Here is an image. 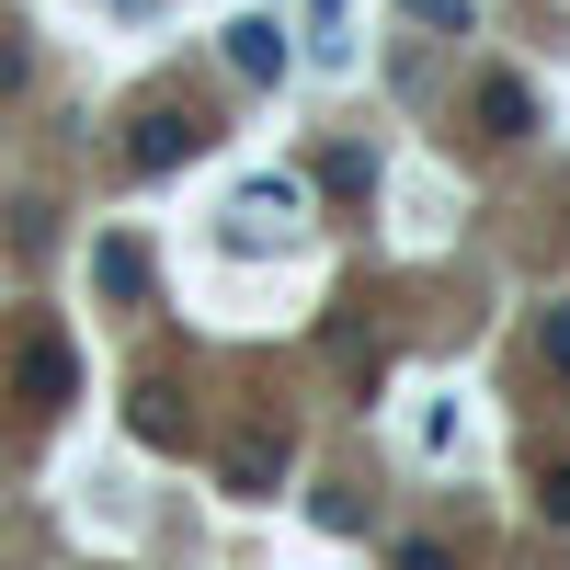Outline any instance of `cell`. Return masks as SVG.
Wrapping results in <instances>:
<instances>
[{
    "mask_svg": "<svg viewBox=\"0 0 570 570\" xmlns=\"http://www.w3.org/2000/svg\"><path fill=\"white\" fill-rule=\"evenodd\" d=\"M297 217H308V195L297 183H240V195H228V252H274V240H297Z\"/></svg>",
    "mask_w": 570,
    "mask_h": 570,
    "instance_id": "1",
    "label": "cell"
},
{
    "mask_svg": "<svg viewBox=\"0 0 570 570\" xmlns=\"http://www.w3.org/2000/svg\"><path fill=\"white\" fill-rule=\"evenodd\" d=\"M206 137H217V126H206L195 104H149V115L126 126V171H183V160L206 149Z\"/></svg>",
    "mask_w": 570,
    "mask_h": 570,
    "instance_id": "2",
    "label": "cell"
},
{
    "mask_svg": "<svg viewBox=\"0 0 570 570\" xmlns=\"http://www.w3.org/2000/svg\"><path fill=\"white\" fill-rule=\"evenodd\" d=\"M12 389H23V411H69V389H80V365H69V343H58V331H35V343H23V365H12Z\"/></svg>",
    "mask_w": 570,
    "mask_h": 570,
    "instance_id": "3",
    "label": "cell"
},
{
    "mask_svg": "<svg viewBox=\"0 0 570 570\" xmlns=\"http://www.w3.org/2000/svg\"><path fill=\"white\" fill-rule=\"evenodd\" d=\"M228 491H240V502H274V491H285V434H240V445H228Z\"/></svg>",
    "mask_w": 570,
    "mask_h": 570,
    "instance_id": "4",
    "label": "cell"
},
{
    "mask_svg": "<svg viewBox=\"0 0 570 570\" xmlns=\"http://www.w3.org/2000/svg\"><path fill=\"white\" fill-rule=\"evenodd\" d=\"M228 69H240V80H285V35L263 12H240V23H228Z\"/></svg>",
    "mask_w": 570,
    "mask_h": 570,
    "instance_id": "5",
    "label": "cell"
},
{
    "mask_svg": "<svg viewBox=\"0 0 570 570\" xmlns=\"http://www.w3.org/2000/svg\"><path fill=\"white\" fill-rule=\"evenodd\" d=\"M91 285H104L115 308H137V297H149V252H137V240H104V252H91Z\"/></svg>",
    "mask_w": 570,
    "mask_h": 570,
    "instance_id": "6",
    "label": "cell"
},
{
    "mask_svg": "<svg viewBox=\"0 0 570 570\" xmlns=\"http://www.w3.org/2000/svg\"><path fill=\"white\" fill-rule=\"evenodd\" d=\"M537 104H525V80H480V137H525Z\"/></svg>",
    "mask_w": 570,
    "mask_h": 570,
    "instance_id": "7",
    "label": "cell"
},
{
    "mask_svg": "<svg viewBox=\"0 0 570 570\" xmlns=\"http://www.w3.org/2000/svg\"><path fill=\"white\" fill-rule=\"evenodd\" d=\"M537 365H548V376H570V308H548V320H537Z\"/></svg>",
    "mask_w": 570,
    "mask_h": 570,
    "instance_id": "8",
    "label": "cell"
},
{
    "mask_svg": "<svg viewBox=\"0 0 570 570\" xmlns=\"http://www.w3.org/2000/svg\"><path fill=\"white\" fill-rule=\"evenodd\" d=\"M537 502H548V525H570V456H559V468H537Z\"/></svg>",
    "mask_w": 570,
    "mask_h": 570,
    "instance_id": "9",
    "label": "cell"
},
{
    "mask_svg": "<svg viewBox=\"0 0 570 570\" xmlns=\"http://www.w3.org/2000/svg\"><path fill=\"white\" fill-rule=\"evenodd\" d=\"M389 570H456V559H445V548H434V537H411V548H400V559H389Z\"/></svg>",
    "mask_w": 570,
    "mask_h": 570,
    "instance_id": "10",
    "label": "cell"
},
{
    "mask_svg": "<svg viewBox=\"0 0 570 570\" xmlns=\"http://www.w3.org/2000/svg\"><path fill=\"white\" fill-rule=\"evenodd\" d=\"M12 80H23V35L0 23V91H12Z\"/></svg>",
    "mask_w": 570,
    "mask_h": 570,
    "instance_id": "11",
    "label": "cell"
}]
</instances>
